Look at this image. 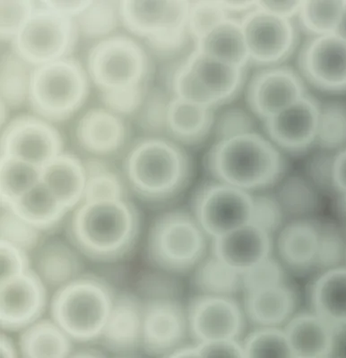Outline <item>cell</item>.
<instances>
[{
  "label": "cell",
  "mask_w": 346,
  "mask_h": 358,
  "mask_svg": "<svg viewBox=\"0 0 346 358\" xmlns=\"http://www.w3.org/2000/svg\"><path fill=\"white\" fill-rule=\"evenodd\" d=\"M85 67L102 105L129 120L153 86L155 59L130 34H115L95 43Z\"/></svg>",
  "instance_id": "6da1fadb"
},
{
  "label": "cell",
  "mask_w": 346,
  "mask_h": 358,
  "mask_svg": "<svg viewBox=\"0 0 346 358\" xmlns=\"http://www.w3.org/2000/svg\"><path fill=\"white\" fill-rule=\"evenodd\" d=\"M70 213L66 238L96 263L123 260L139 241L142 220L130 198L84 201Z\"/></svg>",
  "instance_id": "7a4b0ae2"
},
{
  "label": "cell",
  "mask_w": 346,
  "mask_h": 358,
  "mask_svg": "<svg viewBox=\"0 0 346 358\" xmlns=\"http://www.w3.org/2000/svg\"><path fill=\"white\" fill-rule=\"evenodd\" d=\"M120 168L130 194L150 206L177 199L194 171L185 147L163 136L137 137L123 157Z\"/></svg>",
  "instance_id": "3957f363"
},
{
  "label": "cell",
  "mask_w": 346,
  "mask_h": 358,
  "mask_svg": "<svg viewBox=\"0 0 346 358\" xmlns=\"http://www.w3.org/2000/svg\"><path fill=\"white\" fill-rule=\"evenodd\" d=\"M211 178L251 194L274 187L286 173L284 153L254 131L214 141L205 157Z\"/></svg>",
  "instance_id": "277c9868"
},
{
  "label": "cell",
  "mask_w": 346,
  "mask_h": 358,
  "mask_svg": "<svg viewBox=\"0 0 346 358\" xmlns=\"http://www.w3.org/2000/svg\"><path fill=\"white\" fill-rule=\"evenodd\" d=\"M116 296L104 278L84 273L54 291L50 317L74 342L92 343L100 338Z\"/></svg>",
  "instance_id": "5b68a950"
},
{
  "label": "cell",
  "mask_w": 346,
  "mask_h": 358,
  "mask_svg": "<svg viewBox=\"0 0 346 358\" xmlns=\"http://www.w3.org/2000/svg\"><path fill=\"white\" fill-rule=\"evenodd\" d=\"M190 8L191 2L181 0H123L121 24L146 47L153 59H171L181 55L193 41L188 29Z\"/></svg>",
  "instance_id": "8992f818"
},
{
  "label": "cell",
  "mask_w": 346,
  "mask_h": 358,
  "mask_svg": "<svg viewBox=\"0 0 346 358\" xmlns=\"http://www.w3.org/2000/svg\"><path fill=\"white\" fill-rule=\"evenodd\" d=\"M211 242L191 210H168L150 226L147 260L156 270L175 276L191 273L209 254Z\"/></svg>",
  "instance_id": "52a82bcc"
},
{
  "label": "cell",
  "mask_w": 346,
  "mask_h": 358,
  "mask_svg": "<svg viewBox=\"0 0 346 358\" xmlns=\"http://www.w3.org/2000/svg\"><path fill=\"white\" fill-rule=\"evenodd\" d=\"M247 69L194 49L172 70L168 91L173 97L218 110L244 88Z\"/></svg>",
  "instance_id": "ba28073f"
},
{
  "label": "cell",
  "mask_w": 346,
  "mask_h": 358,
  "mask_svg": "<svg viewBox=\"0 0 346 358\" xmlns=\"http://www.w3.org/2000/svg\"><path fill=\"white\" fill-rule=\"evenodd\" d=\"M91 84L86 67L73 57L34 67L28 104L50 123L65 122L84 106Z\"/></svg>",
  "instance_id": "9c48e42d"
},
{
  "label": "cell",
  "mask_w": 346,
  "mask_h": 358,
  "mask_svg": "<svg viewBox=\"0 0 346 358\" xmlns=\"http://www.w3.org/2000/svg\"><path fill=\"white\" fill-rule=\"evenodd\" d=\"M80 35L75 18L51 8L45 1L35 8L11 45L32 66L71 57Z\"/></svg>",
  "instance_id": "30bf717a"
},
{
  "label": "cell",
  "mask_w": 346,
  "mask_h": 358,
  "mask_svg": "<svg viewBox=\"0 0 346 358\" xmlns=\"http://www.w3.org/2000/svg\"><path fill=\"white\" fill-rule=\"evenodd\" d=\"M254 194L211 178L197 188L191 212L211 241L251 223Z\"/></svg>",
  "instance_id": "8fae6325"
},
{
  "label": "cell",
  "mask_w": 346,
  "mask_h": 358,
  "mask_svg": "<svg viewBox=\"0 0 346 358\" xmlns=\"http://www.w3.org/2000/svg\"><path fill=\"white\" fill-rule=\"evenodd\" d=\"M242 20L249 64L267 67L284 65L299 44V31L291 19L258 5Z\"/></svg>",
  "instance_id": "7c38bea8"
},
{
  "label": "cell",
  "mask_w": 346,
  "mask_h": 358,
  "mask_svg": "<svg viewBox=\"0 0 346 358\" xmlns=\"http://www.w3.org/2000/svg\"><path fill=\"white\" fill-rule=\"evenodd\" d=\"M63 137L54 124L35 114H20L2 127L1 157L43 169L64 152Z\"/></svg>",
  "instance_id": "4fadbf2b"
},
{
  "label": "cell",
  "mask_w": 346,
  "mask_h": 358,
  "mask_svg": "<svg viewBox=\"0 0 346 358\" xmlns=\"http://www.w3.org/2000/svg\"><path fill=\"white\" fill-rule=\"evenodd\" d=\"M186 306L193 341L242 340L246 334L249 322L238 296L195 293Z\"/></svg>",
  "instance_id": "5bb4252c"
},
{
  "label": "cell",
  "mask_w": 346,
  "mask_h": 358,
  "mask_svg": "<svg viewBox=\"0 0 346 358\" xmlns=\"http://www.w3.org/2000/svg\"><path fill=\"white\" fill-rule=\"evenodd\" d=\"M143 354L169 357L191 337L187 306L179 297L143 299Z\"/></svg>",
  "instance_id": "9a60e30c"
},
{
  "label": "cell",
  "mask_w": 346,
  "mask_h": 358,
  "mask_svg": "<svg viewBox=\"0 0 346 358\" xmlns=\"http://www.w3.org/2000/svg\"><path fill=\"white\" fill-rule=\"evenodd\" d=\"M309 94L299 71L286 65L261 67L246 87L249 110L263 121Z\"/></svg>",
  "instance_id": "2e32d148"
},
{
  "label": "cell",
  "mask_w": 346,
  "mask_h": 358,
  "mask_svg": "<svg viewBox=\"0 0 346 358\" xmlns=\"http://www.w3.org/2000/svg\"><path fill=\"white\" fill-rule=\"evenodd\" d=\"M132 127L104 105L89 108L75 127L76 145L88 157L113 159L124 156L132 143Z\"/></svg>",
  "instance_id": "e0dca14e"
},
{
  "label": "cell",
  "mask_w": 346,
  "mask_h": 358,
  "mask_svg": "<svg viewBox=\"0 0 346 358\" xmlns=\"http://www.w3.org/2000/svg\"><path fill=\"white\" fill-rule=\"evenodd\" d=\"M47 286L33 268L0 284L1 330L20 332L43 318L49 305Z\"/></svg>",
  "instance_id": "ac0fdd59"
},
{
  "label": "cell",
  "mask_w": 346,
  "mask_h": 358,
  "mask_svg": "<svg viewBox=\"0 0 346 358\" xmlns=\"http://www.w3.org/2000/svg\"><path fill=\"white\" fill-rule=\"evenodd\" d=\"M320 105L321 102L307 94L263 121L265 136L284 153L304 155L317 145Z\"/></svg>",
  "instance_id": "d6986e66"
},
{
  "label": "cell",
  "mask_w": 346,
  "mask_h": 358,
  "mask_svg": "<svg viewBox=\"0 0 346 358\" xmlns=\"http://www.w3.org/2000/svg\"><path fill=\"white\" fill-rule=\"evenodd\" d=\"M298 66L303 79L320 91L346 92V41L338 35L310 37L300 50Z\"/></svg>",
  "instance_id": "ffe728a7"
},
{
  "label": "cell",
  "mask_w": 346,
  "mask_h": 358,
  "mask_svg": "<svg viewBox=\"0 0 346 358\" xmlns=\"http://www.w3.org/2000/svg\"><path fill=\"white\" fill-rule=\"evenodd\" d=\"M144 302L134 293L117 294L99 346L108 356L134 357L143 354Z\"/></svg>",
  "instance_id": "44dd1931"
},
{
  "label": "cell",
  "mask_w": 346,
  "mask_h": 358,
  "mask_svg": "<svg viewBox=\"0 0 346 358\" xmlns=\"http://www.w3.org/2000/svg\"><path fill=\"white\" fill-rule=\"evenodd\" d=\"M211 252L242 275L275 255V236L248 223L228 234L213 239Z\"/></svg>",
  "instance_id": "7402d4cb"
},
{
  "label": "cell",
  "mask_w": 346,
  "mask_h": 358,
  "mask_svg": "<svg viewBox=\"0 0 346 358\" xmlns=\"http://www.w3.org/2000/svg\"><path fill=\"white\" fill-rule=\"evenodd\" d=\"M320 222L312 218L287 220L275 235V255L288 273L304 275L316 271Z\"/></svg>",
  "instance_id": "603a6c76"
},
{
  "label": "cell",
  "mask_w": 346,
  "mask_h": 358,
  "mask_svg": "<svg viewBox=\"0 0 346 358\" xmlns=\"http://www.w3.org/2000/svg\"><path fill=\"white\" fill-rule=\"evenodd\" d=\"M242 303L249 324L284 327L299 311V295L289 281L246 290Z\"/></svg>",
  "instance_id": "cb8c5ba5"
},
{
  "label": "cell",
  "mask_w": 346,
  "mask_h": 358,
  "mask_svg": "<svg viewBox=\"0 0 346 358\" xmlns=\"http://www.w3.org/2000/svg\"><path fill=\"white\" fill-rule=\"evenodd\" d=\"M293 358H328L342 336L312 309L298 311L284 325Z\"/></svg>",
  "instance_id": "d4e9b609"
},
{
  "label": "cell",
  "mask_w": 346,
  "mask_h": 358,
  "mask_svg": "<svg viewBox=\"0 0 346 358\" xmlns=\"http://www.w3.org/2000/svg\"><path fill=\"white\" fill-rule=\"evenodd\" d=\"M32 268L54 291L84 274V257L67 239L45 238L32 252Z\"/></svg>",
  "instance_id": "484cf974"
},
{
  "label": "cell",
  "mask_w": 346,
  "mask_h": 358,
  "mask_svg": "<svg viewBox=\"0 0 346 358\" xmlns=\"http://www.w3.org/2000/svg\"><path fill=\"white\" fill-rule=\"evenodd\" d=\"M310 308L346 334V264L319 271L309 287Z\"/></svg>",
  "instance_id": "4316f807"
},
{
  "label": "cell",
  "mask_w": 346,
  "mask_h": 358,
  "mask_svg": "<svg viewBox=\"0 0 346 358\" xmlns=\"http://www.w3.org/2000/svg\"><path fill=\"white\" fill-rule=\"evenodd\" d=\"M217 110L172 96L167 112V137L184 147L206 142L213 134Z\"/></svg>",
  "instance_id": "83f0119b"
},
{
  "label": "cell",
  "mask_w": 346,
  "mask_h": 358,
  "mask_svg": "<svg viewBox=\"0 0 346 358\" xmlns=\"http://www.w3.org/2000/svg\"><path fill=\"white\" fill-rule=\"evenodd\" d=\"M41 181L70 213L85 199L86 172L83 159L64 152L41 169Z\"/></svg>",
  "instance_id": "f1b7e54d"
},
{
  "label": "cell",
  "mask_w": 346,
  "mask_h": 358,
  "mask_svg": "<svg viewBox=\"0 0 346 358\" xmlns=\"http://www.w3.org/2000/svg\"><path fill=\"white\" fill-rule=\"evenodd\" d=\"M18 346L24 358L71 357L75 346L53 318H41L20 331Z\"/></svg>",
  "instance_id": "f546056e"
},
{
  "label": "cell",
  "mask_w": 346,
  "mask_h": 358,
  "mask_svg": "<svg viewBox=\"0 0 346 358\" xmlns=\"http://www.w3.org/2000/svg\"><path fill=\"white\" fill-rule=\"evenodd\" d=\"M194 49L236 66L251 65L240 18L218 22L194 43Z\"/></svg>",
  "instance_id": "4dcf8cb0"
},
{
  "label": "cell",
  "mask_w": 346,
  "mask_h": 358,
  "mask_svg": "<svg viewBox=\"0 0 346 358\" xmlns=\"http://www.w3.org/2000/svg\"><path fill=\"white\" fill-rule=\"evenodd\" d=\"M8 206L22 220L45 235L59 229L70 213L41 181L15 203Z\"/></svg>",
  "instance_id": "1f68e13d"
},
{
  "label": "cell",
  "mask_w": 346,
  "mask_h": 358,
  "mask_svg": "<svg viewBox=\"0 0 346 358\" xmlns=\"http://www.w3.org/2000/svg\"><path fill=\"white\" fill-rule=\"evenodd\" d=\"M34 67L18 55L11 46L1 53L0 94L1 103L11 110H18L28 103L32 76Z\"/></svg>",
  "instance_id": "d6a6232c"
},
{
  "label": "cell",
  "mask_w": 346,
  "mask_h": 358,
  "mask_svg": "<svg viewBox=\"0 0 346 358\" xmlns=\"http://www.w3.org/2000/svg\"><path fill=\"white\" fill-rule=\"evenodd\" d=\"M83 161L86 172L84 201L130 198L123 172L111 159L85 156Z\"/></svg>",
  "instance_id": "836d02e7"
},
{
  "label": "cell",
  "mask_w": 346,
  "mask_h": 358,
  "mask_svg": "<svg viewBox=\"0 0 346 358\" xmlns=\"http://www.w3.org/2000/svg\"><path fill=\"white\" fill-rule=\"evenodd\" d=\"M191 275L195 293L232 296L242 293V275L223 263L211 251Z\"/></svg>",
  "instance_id": "e575fe53"
},
{
  "label": "cell",
  "mask_w": 346,
  "mask_h": 358,
  "mask_svg": "<svg viewBox=\"0 0 346 358\" xmlns=\"http://www.w3.org/2000/svg\"><path fill=\"white\" fill-rule=\"evenodd\" d=\"M274 194L287 219L312 218L319 207L318 188L306 176H284L275 185Z\"/></svg>",
  "instance_id": "d590c367"
},
{
  "label": "cell",
  "mask_w": 346,
  "mask_h": 358,
  "mask_svg": "<svg viewBox=\"0 0 346 358\" xmlns=\"http://www.w3.org/2000/svg\"><path fill=\"white\" fill-rule=\"evenodd\" d=\"M80 36L88 40L106 39L121 24L120 1L95 0L75 18Z\"/></svg>",
  "instance_id": "8d00e7d4"
},
{
  "label": "cell",
  "mask_w": 346,
  "mask_h": 358,
  "mask_svg": "<svg viewBox=\"0 0 346 358\" xmlns=\"http://www.w3.org/2000/svg\"><path fill=\"white\" fill-rule=\"evenodd\" d=\"M1 203L11 204L41 182V169L22 159L1 157Z\"/></svg>",
  "instance_id": "74e56055"
},
{
  "label": "cell",
  "mask_w": 346,
  "mask_h": 358,
  "mask_svg": "<svg viewBox=\"0 0 346 358\" xmlns=\"http://www.w3.org/2000/svg\"><path fill=\"white\" fill-rule=\"evenodd\" d=\"M172 95L162 86L153 85L131 120L142 136L167 137V112Z\"/></svg>",
  "instance_id": "f35d334b"
},
{
  "label": "cell",
  "mask_w": 346,
  "mask_h": 358,
  "mask_svg": "<svg viewBox=\"0 0 346 358\" xmlns=\"http://www.w3.org/2000/svg\"><path fill=\"white\" fill-rule=\"evenodd\" d=\"M242 342L245 358H293L284 327L253 326Z\"/></svg>",
  "instance_id": "ab89813d"
},
{
  "label": "cell",
  "mask_w": 346,
  "mask_h": 358,
  "mask_svg": "<svg viewBox=\"0 0 346 358\" xmlns=\"http://www.w3.org/2000/svg\"><path fill=\"white\" fill-rule=\"evenodd\" d=\"M317 145L332 152L346 147V102L329 101L320 105Z\"/></svg>",
  "instance_id": "60d3db41"
},
{
  "label": "cell",
  "mask_w": 346,
  "mask_h": 358,
  "mask_svg": "<svg viewBox=\"0 0 346 358\" xmlns=\"http://www.w3.org/2000/svg\"><path fill=\"white\" fill-rule=\"evenodd\" d=\"M344 1H303L298 20L310 37L335 34Z\"/></svg>",
  "instance_id": "b9f144b4"
},
{
  "label": "cell",
  "mask_w": 346,
  "mask_h": 358,
  "mask_svg": "<svg viewBox=\"0 0 346 358\" xmlns=\"http://www.w3.org/2000/svg\"><path fill=\"white\" fill-rule=\"evenodd\" d=\"M45 238L43 233L22 220L11 206L1 203V241L32 254Z\"/></svg>",
  "instance_id": "7bdbcfd3"
},
{
  "label": "cell",
  "mask_w": 346,
  "mask_h": 358,
  "mask_svg": "<svg viewBox=\"0 0 346 358\" xmlns=\"http://www.w3.org/2000/svg\"><path fill=\"white\" fill-rule=\"evenodd\" d=\"M346 262V236L335 224L320 222L316 271L340 266Z\"/></svg>",
  "instance_id": "ee69618b"
},
{
  "label": "cell",
  "mask_w": 346,
  "mask_h": 358,
  "mask_svg": "<svg viewBox=\"0 0 346 358\" xmlns=\"http://www.w3.org/2000/svg\"><path fill=\"white\" fill-rule=\"evenodd\" d=\"M256 129V117L249 108L229 106L219 112L216 111L212 136L214 141H218L254 132L257 131Z\"/></svg>",
  "instance_id": "f6af8a7d"
},
{
  "label": "cell",
  "mask_w": 346,
  "mask_h": 358,
  "mask_svg": "<svg viewBox=\"0 0 346 358\" xmlns=\"http://www.w3.org/2000/svg\"><path fill=\"white\" fill-rule=\"evenodd\" d=\"M36 1L30 0H1L0 1V36L1 43L11 44L20 31Z\"/></svg>",
  "instance_id": "bcb514c9"
},
{
  "label": "cell",
  "mask_w": 346,
  "mask_h": 358,
  "mask_svg": "<svg viewBox=\"0 0 346 358\" xmlns=\"http://www.w3.org/2000/svg\"><path fill=\"white\" fill-rule=\"evenodd\" d=\"M228 17H230L221 1L191 2L188 29L193 43H195L218 22Z\"/></svg>",
  "instance_id": "7dc6e473"
},
{
  "label": "cell",
  "mask_w": 346,
  "mask_h": 358,
  "mask_svg": "<svg viewBox=\"0 0 346 358\" xmlns=\"http://www.w3.org/2000/svg\"><path fill=\"white\" fill-rule=\"evenodd\" d=\"M286 222V215L274 194H254L252 223L275 236Z\"/></svg>",
  "instance_id": "c3c4849f"
},
{
  "label": "cell",
  "mask_w": 346,
  "mask_h": 358,
  "mask_svg": "<svg viewBox=\"0 0 346 358\" xmlns=\"http://www.w3.org/2000/svg\"><path fill=\"white\" fill-rule=\"evenodd\" d=\"M181 289L175 275L159 270L144 274L137 281V295L142 299L179 297Z\"/></svg>",
  "instance_id": "681fc988"
},
{
  "label": "cell",
  "mask_w": 346,
  "mask_h": 358,
  "mask_svg": "<svg viewBox=\"0 0 346 358\" xmlns=\"http://www.w3.org/2000/svg\"><path fill=\"white\" fill-rule=\"evenodd\" d=\"M285 280H288V271L274 255L242 275V292Z\"/></svg>",
  "instance_id": "f907efd6"
},
{
  "label": "cell",
  "mask_w": 346,
  "mask_h": 358,
  "mask_svg": "<svg viewBox=\"0 0 346 358\" xmlns=\"http://www.w3.org/2000/svg\"><path fill=\"white\" fill-rule=\"evenodd\" d=\"M1 251V280L24 273L32 268L28 252L8 241L0 242Z\"/></svg>",
  "instance_id": "816d5d0a"
},
{
  "label": "cell",
  "mask_w": 346,
  "mask_h": 358,
  "mask_svg": "<svg viewBox=\"0 0 346 358\" xmlns=\"http://www.w3.org/2000/svg\"><path fill=\"white\" fill-rule=\"evenodd\" d=\"M317 153L307 163L306 177L317 188L333 189L331 180L332 159L335 152L324 151Z\"/></svg>",
  "instance_id": "f5cc1de1"
},
{
  "label": "cell",
  "mask_w": 346,
  "mask_h": 358,
  "mask_svg": "<svg viewBox=\"0 0 346 358\" xmlns=\"http://www.w3.org/2000/svg\"><path fill=\"white\" fill-rule=\"evenodd\" d=\"M194 342L200 357L245 358L242 340Z\"/></svg>",
  "instance_id": "db71d44e"
},
{
  "label": "cell",
  "mask_w": 346,
  "mask_h": 358,
  "mask_svg": "<svg viewBox=\"0 0 346 358\" xmlns=\"http://www.w3.org/2000/svg\"><path fill=\"white\" fill-rule=\"evenodd\" d=\"M333 190L339 196L346 194V147L334 153L332 159Z\"/></svg>",
  "instance_id": "11a10c76"
},
{
  "label": "cell",
  "mask_w": 346,
  "mask_h": 358,
  "mask_svg": "<svg viewBox=\"0 0 346 358\" xmlns=\"http://www.w3.org/2000/svg\"><path fill=\"white\" fill-rule=\"evenodd\" d=\"M303 1H265L258 2L261 8L288 19L293 20L298 17Z\"/></svg>",
  "instance_id": "9f6ffc18"
},
{
  "label": "cell",
  "mask_w": 346,
  "mask_h": 358,
  "mask_svg": "<svg viewBox=\"0 0 346 358\" xmlns=\"http://www.w3.org/2000/svg\"><path fill=\"white\" fill-rule=\"evenodd\" d=\"M92 0H79V1H67V0H49L46 1V4L50 6L51 8L62 13V14L69 15L70 17L76 18L85 10L86 8L91 3Z\"/></svg>",
  "instance_id": "6f0895ef"
},
{
  "label": "cell",
  "mask_w": 346,
  "mask_h": 358,
  "mask_svg": "<svg viewBox=\"0 0 346 358\" xmlns=\"http://www.w3.org/2000/svg\"><path fill=\"white\" fill-rule=\"evenodd\" d=\"M0 356L2 358H17L21 357L18 342L9 336L8 332L2 331L0 338Z\"/></svg>",
  "instance_id": "680465c9"
},
{
  "label": "cell",
  "mask_w": 346,
  "mask_h": 358,
  "mask_svg": "<svg viewBox=\"0 0 346 358\" xmlns=\"http://www.w3.org/2000/svg\"><path fill=\"white\" fill-rule=\"evenodd\" d=\"M108 355L102 348L99 347H92V346H83L78 348H75L73 353L71 355V357H107Z\"/></svg>",
  "instance_id": "91938a15"
},
{
  "label": "cell",
  "mask_w": 346,
  "mask_h": 358,
  "mask_svg": "<svg viewBox=\"0 0 346 358\" xmlns=\"http://www.w3.org/2000/svg\"><path fill=\"white\" fill-rule=\"evenodd\" d=\"M335 34L346 41V1L342 2V8Z\"/></svg>",
  "instance_id": "94428289"
},
{
  "label": "cell",
  "mask_w": 346,
  "mask_h": 358,
  "mask_svg": "<svg viewBox=\"0 0 346 358\" xmlns=\"http://www.w3.org/2000/svg\"><path fill=\"white\" fill-rule=\"evenodd\" d=\"M339 200H340L342 210L346 214V194L339 196Z\"/></svg>",
  "instance_id": "6125c7cd"
},
{
  "label": "cell",
  "mask_w": 346,
  "mask_h": 358,
  "mask_svg": "<svg viewBox=\"0 0 346 358\" xmlns=\"http://www.w3.org/2000/svg\"><path fill=\"white\" fill-rule=\"evenodd\" d=\"M345 264H346V262H345Z\"/></svg>",
  "instance_id": "be15d7a7"
}]
</instances>
